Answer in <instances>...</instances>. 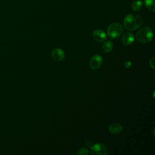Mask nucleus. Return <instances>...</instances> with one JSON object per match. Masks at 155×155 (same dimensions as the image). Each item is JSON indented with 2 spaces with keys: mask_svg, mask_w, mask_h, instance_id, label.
Returning a JSON list of instances; mask_svg holds the SVG:
<instances>
[{
  "mask_svg": "<svg viewBox=\"0 0 155 155\" xmlns=\"http://www.w3.org/2000/svg\"><path fill=\"white\" fill-rule=\"evenodd\" d=\"M143 24L142 17L135 13L127 15L124 19V26L125 28L130 31L139 28Z\"/></svg>",
  "mask_w": 155,
  "mask_h": 155,
  "instance_id": "obj_1",
  "label": "nucleus"
},
{
  "mask_svg": "<svg viewBox=\"0 0 155 155\" xmlns=\"http://www.w3.org/2000/svg\"><path fill=\"white\" fill-rule=\"evenodd\" d=\"M153 34L151 28L149 27H143L139 30L135 35L136 39L142 44L150 42L153 39Z\"/></svg>",
  "mask_w": 155,
  "mask_h": 155,
  "instance_id": "obj_2",
  "label": "nucleus"
},
{
  "mask_svg": "<svg viewBox=\"0 0 155 155\" xmlns=\"http://www.w3.org/2000/svg\"><path fill=\"white\" fill-rule=\"evenodd\" d=\"M123 31L124 27L119 22H113L110 24L107 29V35L111 39H115L119 37Z\"/></svg>",
  "mask_w": 155,
  "mask_h": 155,
  "instance_id": "obj_3",
  "label": "nucleus"
},
{
  "mask_svg": "<svg viewBox=\"0 0 155 155\" xmlns=\"http://www.w3.org/2000/svg\"><path fill=\"white\" fill-rule=\"evenodd\" d=\"M90 153L93 155H105L108 153V148L103 143H96L90 147Z\"/></svg>",
  "mask_w": 155,
  "mask_h": 155,
  "instance_id": "obj_4",
  "label": "nucleus"
},
{
  "mask_svg": "<svg viewBox=\"0 0 155 155\" xmlns=\"http://www.w3.org/2000/svg\"><path fill=\"white\" fill-rule=\"evenodd\" d=\"M102 58L100 55H94L90 59V67L93 70L98 69L102 65Z\"/></svg>",
  "mask_w": 155,
  "mask_h": 155,
  "instance_id": "obj_5",
  "label": "nucleus"
},
{
  "mask_svg": "<svg viewBox=\"0 0 155 155\" xmlns=\"http://www.w3.org/2000/svg\"><path fill=\"white\" fill-rule=\"evenodd\" d=\"M93 38L94 41L98 42H102L106 39V34L104 31L97 29L93 31Z\"/></svg>",
  "mask_w": 155,
  "mask_h": 155,
  "instance_id": "obj_6",
  "label": "nucleus"
},
{
  "mask_svg": "<svg viewBox=\"0 0 155 155\" xmlns=\"http://www.w3.org/2000/svg\"><path fill=\"white\" fill-rule=\"evenodd\" d=\"M134 38L132 33H126L124 34L122 36V42L125 45H130L133 44L134 42Z\"/></svg>",
  "mask_w": 155,
  "mask_h": 155,
  "instance_id": "obj_7",
  "label": "nucleus"
},
{
  "mask_svg": "<svg viewBox=\"0 0 155 155\" xmlns=\"http://www.w3.org/2000/svg\"><path fill=\"white\" fill-rule=\"evenodd\" d=\"M51 56L56 61H61L65 57L64 51L61 48H54L51 52Z\"/></svg>",
  "mask_w": 155,
  "mask_h": 155,
  "instance_id": "obj_8",
  "label": "nucleus"
},
{
  "mask_svg": "<svg viewBox=\"0 0 155 155\" xmlns=\"http://www.w3.org/2000/svg\"><path fill=\"white\" fill-rule=\"evenodd\" d=\"M109 131L113 134H118L122 131V125L117 122H113L109 127Z\"/></svg>",
  "mask_w": 155,
  "mask_h": 155,
  "instance_id": "obj_9",
  "label": "nucleus"
},
{
  "mask_svg": "<svg viewBox=\"0 0 155 155\" xmlns=\"http://www.w3.org/2000/svg\"><path fill=\"white\" fill-rule=\"evenodd\" d=\"M142 6H143V3L141 0H136L131 3V8L133 11L138 12L142 9Z\"/></svg>",
  "mask_w": 155,
  "mask_h": 155,
  "instance_id": "obj_10",
  "label": "nucleus"
},
{
  "mask_svg": "<svg viewBox=\"0 0 155 155\" xmlns=\"http://www.w3.org/2000/svg\"><path fill=\"white\" fill-rule=\"evenodd\" d=\"M102 49L105 53H108L111 51L113 49V43L111 41H107L103 44L102 46Z\"/></svg>",
  "mask_w": 155,
  "mask_h": 155,
  "instance_id": "obj_11",
  "label": "nucleus"
},
{
  "mask_svg": "<svg viewBox=\"0 0 155 155\" xmlns=\"http://www.w3.org/2000/svg\"><path fill=\"white\" fill-rule=\"evenodd\" d=\"M145 5L146 7L151 12H155L154 0H145Z\"/></svg>",
  "mask_w": 155,
  "mask_h": 155,
  "instance_id": "obj_12",
  "label": "nucleus"
},
{
  "mask_svg": "<svg viewBox=\"0 0 155 155\" xmlns=\"http://www.w3.org/2000/svg\"><path fill=\"white\" fill-rule=\"evenodd\" d=\"M77 154H85V155H87V154H88V151L87 149H86L85 148H81L77 151Z\"/></svg>",
  "mask_w": 155,
  "mask_h": 155,
  "instance_id": "obj_13",
  "label": "nucleus"
},
{
  "mask_svg": "<svg viewBox=\"0 0 155 155\" xmlns=\"http://www.w3.org/2000/svg\"><path fill=\"white\" fill-rule=\"evenodd\" d=\"M149 65L153 69H154V57H153L150 59L149 61Z\"/></svg>",
  "mask_w": 155,
  "mask_h": 155,
  "instance_id": "obj_14",
  "label": "nucleus"
},
{
  "mask_svg": "<svg viewBox=\"0 0 155 155\" xmlns=\"http://www.w3.org/2000/svg\"><path fill=\"white\" fill-rule=\"evenodd\" d=\"M131 65V64L130 62L127 61V62H125V66L127 68H129Z\"/></svg>",
  "mask_w": 155,
  "mask_h": 155,
  "instance_id": "obj_15",
  "label": "nucleus"
},
{
  "mask_svg": "<svg viewBox=\"0 0 155 155\" xmlns=\"http://www.w3.org/2000/svg\"><path fill=\"white\" fill-rule=\"evenodd\" d=\"M86 142H87H87H88L89 143H91L89 140H86ZM85 145H87V146L88 145V147H90V145H89V144H88V143H85Z\"/></svg>",
  "mask_w": 155,
  "mask_h": 155,
  "instance_id": "obj_16",
  "label": "nucleus"
}]
</instances>
